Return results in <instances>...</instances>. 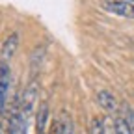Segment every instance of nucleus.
I'll list each match as a JSON object with an SVG mask.
<instances>
[{
	"label": "nucleus",
	"mask_w": 134,
	"mask_h": 134,
	"mask_svg": "<svg viewBox=\"0 0 134 134\" xmlns=\"http://www.w3.org/2000/svg\"><path fill=\"white\" fill-rule=\"evenodd\" d=\"M36 103H37V82L32 80L28 84V88L24 90L23 97H21V114L26 117V119H30L34 110H36Z\"/></svg>",
	"instance_id": "1"
},
{
	"label": "nucleus",
	"mask_w": 134,
	"mask_h": 134,
	"mask_svg": "<svg viewBox=\"0 0 134 134\" xmlns=\"http://www.w3.org/2000/svg\"><path fill=\"white\" fill-rule=\"evenodd\" d=\"M103 8L108 13L125 17V19H134V4L129 0H108L103 4Z\"/></svg>",
	"instance_id": "2"
},
{
	"label": "nucleus",
	"mask_w": 134,
	"mask_h": 134,
	"mask_svg": "<svg viewBox=\"0 0 134 134\" xmlns=\"http://www.w3.org/2000/svg\"><path fill=\"white\" fill-rule=\"evenodd\" d=\"M26 123L28 119L21 114V108H13L9 121H8V132L9 134H26Z\"/></svg>",
	"instance_id": "3"
},
{
	"label": "nucleus",
	"mask_w": 134,
	"mask_h": 134,
	"mask_svg": "<svg viewBox=\"0 0 134 134\" xmlns=\"http://www.w3.org/2000/svg\"><path fill=\"white\" fill-rule=\"evenodd\" d=\"M9 67L8 63H0V114L4 112V106H6V100H8V95H9Z\"/></svg>",
	"instance_id": "4"
},
{
	"label": "nucleus",
	"mask_w": 134,
	"mask_h": 134,
	"mask_svg": "<svg viewBox=\"0 0 134 134\" xmlns=\"http://www.w3.org/2000/svg\"><path fill=\"white\" fill-rule=\"evenodd\" d=\"M97 103H99L100 108H103L104 112H108V114H114V112H117V108H119L117 99L114 97V93H110L106 90L97 91Z\"/></svg>",
	"instance_id": "5"
},
{
	"label": "nucleus",
	"mask_w": 134,
	"mask_h": 134,
	"mask_svg": "<svg viewBox=\"0 0 134 134\" xmlns=\"http://www.w3.org/2000/svg\"><path fill=\"white\" fill-rule=\"evenodd\" d=\"M17 45H19V34H11V36L4 41L2 45V50H0V63H8L13 54H15V50H17Z\"/></svg>",
	"instance_id": "6"
},
{
	"label": "nucleus",
	"mask_w": 134,
	"mask_h": 134,
	"mask_svg": "<svg viewBox=\"0 0 134 134\" xmlns=\"http://www.w3.org/2000/svg\"><path fill=\"white\" fill-rule=\"evenodd\" d=\"M47 119H48V104L41 103L39 104V112H37V119H36L37 134H47Z\"/></svg>",
	"instance_id": "7"
},
{
	"label": "nucleus",
	"mask_w": 134,
	"mask_h": 134,
	"mask_svg": "<svg viewBox=\"0 0 134 134\" xmlns=\"http://www.w3.org/2000/svg\"><path fill=\"white\" fill-rule=\"evenodd\" d=\"M114 130H115V134H132L130 129H129L127 119L121 117V115H117L115 119H114Z\"/></svg>",
	"instance_id": "8"
},
{
	"label": "nucleus",
	"mask_w": 134,
	"mask_h": 134,
	"mask_svg": "<svg viewBox=\"0 0 134 134\" xmlns=\"http://www.w3.org/2000/svg\"><path fill=\"white\" fill-rule=\"evenodd\" d=\"M41 60H43V47H39L36 52H34V56H32V71H34V73L39 69Z\"/></svg>",
	"instance_id": "9"
},
{
	"label": "nucleus",
	"mask_w": 134,
	"mask_h": 134,
	"mask_svg": "<svg viewBox=\"0 0 134 134\" xmlns=\"http://www.w3.org/2000/svg\"><path fill=\"white\" fill-rule=\"evenodd\" d=\"M125 119H127V123H129V129H130V132L134 134V110L132 108H125Z\"/></svg>",
	"instance_id": "10"
},
{
	"label": "nucleus",
	"mask_w": 134,
	"mask_h": 134,
	"mask_svg": "<svg viewBox=\"0 0 134 134\" xmlns=\"http://www.w3.org/2000/svg\"><path fill=\"white\" fill-rule=\"evenodd\" d=\"M103 134H115V130H114V127H106V125H104Z\"/></svg>",
	"instance_id": "11"
},
{
	"label": "nucleus",
	"mask_w": 134,
	"mask_h": 134,
	"mask_svg": "<svg viewBox=\"0 0 134 134\" xmlns=\"http://www.w3.org/2000/svg\"><path fill=\"white\" fill-rule=\"evenodd\" d=\"M0 134H9V132H8V129H6L2 123H0Z\"/></svg>",
	"instance_id": "12"
},
{
	"label": "nucleus",
	"mask_w": 134,
	"mask_h": 134,
	"mask_svg": "<svg viewBox=\"0 0 134 134\" xmlns=\"http://www.w3.org/2000/svg\"><path fill=\"white\" fill-rule=\"evenodd\" d=\"M129 2H132V4H134V0H129Z\"/></svg>",
	"instance_id": "13"
}]
</instances>
